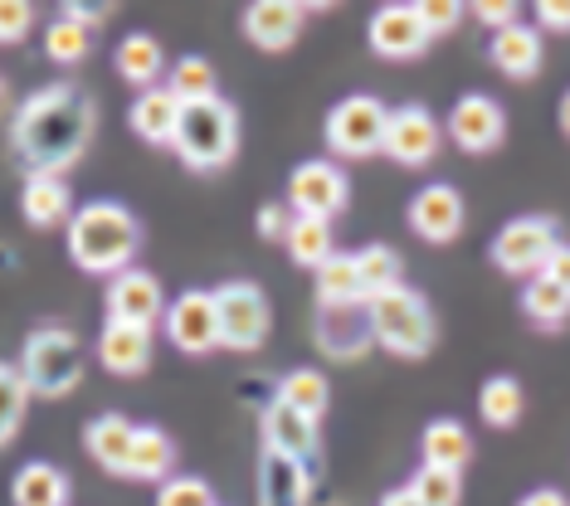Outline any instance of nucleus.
<instances>
[{
	"mask_svg": "<svg viewBox=\"0 0 570 506\" xmlns=\"http://www.w3.org/2000/svg\"><path fill=\"white\" fill-rule=\"evenodd\" d=\"M307 502V467L264 448V506H303Z\"/></svg>",
	"mask_w": 570,
	"mask_h": 506,
	"instance_id": "nucleus-33",
	"label": "nucleus"
},
{
	"mask_svg": "<svg viewBox=\"0 0 570 506\" xmlns=\"http://www.w3.org/2000/svg\"><path fill=\"white\" fill-rule=\"evenodd\" d=\"M537 278H551L556 288H566V292H570V244H561V249L547 258V268H541Z\"/></svg>",
	"mask_w": 570,
	"mask_h": 506,
	"instance_id": "nucleus-45",
	"label": "nucleus"
},
{
	"mask_svg": "<svg viewBox=\"0 0 570 506\" xmlns=\"http://www.w3.org/2000/svg\"><path fill=\"white\" fill-rule=\"evenodd\" d=\"M30 30H35L30 0H0V44H20Z\"/></svg>",
	"mask_w": 570,
	"mask_h": 506,
	"instance_id": "nucleus-41",
	"label": "nucleus"
},
{
	"mask_svg": "<svg viewBox=\"0 0 570 506\" xmlns=\"http://www.w3.org/2000/svg\"><path fill=\"white\" fill-rule=\"evenodd\" d=\"M215 311H219V346L225 350H258L274 327V307L258 282H219L215 288Z\"/></svg>",
	"mask_w": 570,
	"mask_h": 506,
	"instance_id": "nucleus-8",
	"label": "nucleus"
},
{
	"mask_svg": "<svg viewBox=\"0 0 570 506\" xmlns=\"http://www.w3.org/2000/svg\"><path fill=\"white\" fill-rule=\"evenodd\" d=\"M366 39H371L375 54H381V59H395V63L420 59L424 49L434 44L414 6H381V10L371 16V24H366Z\"/></svg>",
	"mask_w": 570,
	"mask_h": 506,
	"instance_id": "nucleus-14",
	"label": "nucleus"
},
{
	"mask_svg": "<svg viewBox=\"0 0 570 506\" xmlns=\"http://www.w3.org/2000/svg\"><path fill=\"white\" fill-rule=\"evenodd\" d=\"M473 16H478V24H488V30L498 34V30H508V24L522 20V10H517L512 0H478Z\"/></svg>",
	"mask_w": 570,
	"mask_h": 506,
	"instance_id": "nucleus-42",
	"label": "nucleus"
},
{
	"mask_svg": "<svg viewBox=\"0 0 570 506\" xmlns=\"http://www.w3.org/2000/svg\"><path fill=\"white\" fill-rule=\"evenodd\" d=\"M410 492L420 506H459L463 502V473H449V467H420L410 477Z\"/></svg>",
	"mask_w": 570,
	"mask_h": 506,
	"instance_id": "nucleus-37",
	"label": "nucleus"
},
{
	"mask_svg": "<svg viewBox=\"0 0 570 506\" xmlns=\"http://www.w3.org/2000/svg\"><path fill=\"white\" fill-rule=\"evenodd\" d=\"M352 200V180L336 161H303L288 176V210L307 219H336Z\"/></svg>",
	"mask_w": 570,
	"mask_h": 506,
	"instance_id": "nucleus-9",
	"label": "nucleus"
},
{
	"mask_svg": "<svg viewBox=\"0 0 570 506\" xmlns=\"http://www.w3.org/2000/svg\"><path fill=\"white\" fill-rule=\"evenodd\" d=\"M420 458L424 467H449V473H463L473 463V434L459 419H434L420 438Z\"/></svg>",
	"mask_w": 570,
	"mask_h": 506,
	"instance_id": "nucleus-22",
	"label": "nucleus"
},
{
	"mask_svg": "<svg viewBox=\"0 0 570 506\" xmlns=\"http://www.w3.org/2000/svg\"><path fill=\"white\" fill-rule=\"evenodd\" d=\"M16 506H69V477L55 463H24L10 483Z\"/></svg>",
	"mask_w": 570,
	"mask_h": 506,
	"instance_id": "nucleus-27",
	"label": "nucleus"
},
{
	"mask_svg": "<svg viewBox=\"0 0 570 506\" xmlns=\"http://www.w3.org/2000/svg\"><path fill=\"white\" fill-rule=\"evenodd\" d=\"M317 307L322 311H346V307H366L361 292V272H356V254H332L317 268Z\"/></svg>",
	"mask_w": 570,
	"mask_h": 506,
	"instance_id": "nucleus-23",
	"label": "nucleus"
},
{
	"mask_svg": "<svg viewBox=\"0 0 570 506\" xmlns=\"http://www.w3.org/2000/svg\"><path fill=\"white\" fill-rule=\"evenodd\" d=\"M176 463V444L166 438V428L157 424H137V438H132V458H127V473L132 483H166Z\"/></svg>",
	"mask_w": 570,
	"mask_h": 506,
	"instance_id": "nucleus-26",
	"label": "nucleus"
},
{
	"mask_svg": "<svg viewBox=\"0 0 570 506\" xmlns=\"http://www.w3.org/2000/svg\"><path fill=\"white\" fill-rule=\"evenodd\" d=\"M366 317H371L375 346H385L400 360H424L439 341V321H434L430 297L420 288H410V282H400L395 292L366 302Z\"/></svg>",
	"mask_w": 570,
	"mask_h": 506,
	"instance_id": "nucleus-3",
	"label": "nucleus"
},
{
	"mask_svg": "<svg viewBox=\"0 0 570 506\" xmlns=\"http://www.w3.org/2000/svg\"><path fill=\"white\" fill-rule=\"evenodd\" d=\"M88 49H94V30H88V24L69 20V16L49 20V30H45V54H49V63H63V69H73V63L88 59Z\"/></svg>",
	"mask_w": 570,
	"mask_h": 506,
	"instance_id": "nucleus-36",
	"label": "nucleus"
},
{
	"mask_svg": "<svg viewBox=\"0 0 570 506\" xmlns=\"http://www.w3.org/2000/svg\"><path fill=\"white\" fill-rule=\"evenodd\" d=\"M385 127H391V108L375 93H352L327 112L322 137H327L332 156H342V161H366V156L385 151Z\"/></svg>",
	"mask_w": 570,
	"mask_h": 506,
	"instance_id": "nucleus-6",
	"label": "nucleus"
},
{
	"mask_svg": "<svg viewBox=\"0 0 570 506\" xmlns=\"http://www.w3.org/2000/svg\"><path fill=\"white\" fill-rule=\"evenodd\" d=\"M522 409H527V395H522V385H517V375H492V380H483V389H478V414H483L488 428H517Z\"/></svg>",
	"mask_w": 570,
	"mask_h": 506,
	"instance_id": "nucleus-31",
	"label": "nucleus"
},
{
	"mask_svg": "<svg viewBox=\"0 0 570 506\" xmlns=\"http://www.w3.org/2000/svg\"><path fill=\"white\" fill-rule=\"evenodd\" d=\"M264 448L278 453V458H293V463H313L322 438H317V419H307V414H297L293 405H283L274 395V405L264 409Z\"/></svg>",
	"mask_w": 570,
	"mask_h": 506,
	"instance_id": "nucleus-16",
	"label": "nucleus"
},
{
	"mask_svg": "<svg viewBox=\"0 0 570 506\" xmlns=\"http://www.w3.org/2000/svg\"><path fill=\"white\" fill-rule=\"evenodd\" d=\"M449 141L469 156H488L508 141V112L488 93H463L449 108Z\"/></svg>",
	"mask_w": 570,
	"mask_h": 506,
	"instance_id": "nucleus-11",
	"label": "nucleus"
},
{
	"mask_svg": "<svg viewBox=\"0 0 570 506\" xmlns=\"http://www.w3.org/2000/svg\"><path fill=\"white\" fill-rule=\"evenodd\" d=\"M317 341L327 346L336 360H356L361 350H366V341H375V336H371V317H366V307L322 311V321H317Z\"/></svg>",
	"mask_w": 570,
	"mask_h": 506,
	"instance_id": "nucleus-25",
	"label": "nucleus"
},
{
	"mask_svg": "<svg viewBox=\"0 0 570 506\" xmlns=\"http://www.w3.org/2000/svg\"><path fill=\"white\" fill-rule=\"evenodd\" d=\"M176 156L190 171H225L239 151V112L229 98H210V102H190L180 108V127H176Z\"/></svg>",
	"mask_w": 570,
	"mask_h": 506,
	"instance_id": "nucleus-4",
	"label": "nucleus"
},
{
	"mask_svg": "<svg viewBox=\"0 0 570 506\" xmlns=\"http://www.w3.org/2000/svg\"><path fill=\"white\" fill-rule=\"evenodd\" d=\"M166 88L176 93L180 108H190V102H210V98H219V88H215V63L200 59V54L176 59V63H171V78H166Z\"/></svg>",
	"mask_w": 570,
	"mask_h": 506,
	"instance_id": "nucleus-35",
	"label": "nucleus"
},
{
	"mask_svg": "<svg viewBox=\"0 0 570 506\" xmlns=\"http://www.w3.org/2000/svg\"><path fill=\"white\" fill-rule=\"evenodd\" d=\"M356 272H361L366 302H375V297L395 292L400 282H405V258H400L391 244H366V249H356Z\"/></svg>",
	"mask_w": 570,
	"mask_h": 506,
	"instance_id": "nucleus-28",
	"label": "nucleus"
},
{
	"mask_svg": "<svg viewBox=\"0 0 570 506\" xmlns=\"http://www.w3.org/2000/svg\"><path fill=\"white\" fill-rule=\"evenodd\" d=\"M98 360L112 375H141L151 366V327H132V321H102Z\"/></svg>",
	"mask_w": 570,
	"mask_h": 506,
	"instance_id": "nucleus-19",
	"label": "nucleus"
},
{
	"mask_svg": "<svg viewBox=\"0 0 570 506\" xmlns=\"http://www.w3.org/2000/svg\"><path fill=\"white\" fill-rule=\"evenodd\" d=\"M20 210L35 229H49V225L73 219V195L63 186V176H30L24 180V195H20Z\"/></svg>",
	"mask_w": 570,
	"mask_h": 506,
	"instance_id": "nucleus-24",
	"label": "nucleus"
},
{
	"mask_svg": "<svg viewBox=\"0 0 570 506\" xmlns=\"http://www.w3.org/2000/svg\"><path fill=\"white\" fill-rule=\"evenodd\" d=\"M176 127H180V102H176L171 88H147V93H137V102H132V132L141 141H151V147H171Z\"/></svg>",
	"mask_w": 570,
	"mask_h": 506,
	"instance_id": "nucleus-21",
	"label": "nucleus"
},
{
	"mask_svg": "<svg viewBox=\"0 0 570 506\" xmlns=\"http://www.w3.org/2000/svg\"><path fill=\"white\" fill-rule=\"evenodd\" d=\"M141 249V225L127 205L94 200L83 210H73L69 219V258L83 272H127L132 254Z\"/></svg>",
	"mask_w": 570,
	"mask_h": 506,
	"instance_id": "nucleus-2",
	"label": "nucleus"
},
{
	"mask_svg": "<svg viewBox=\"0 0 570 506\" xmlns=\"http://www.w3.org/2000/svg\"><path fill=\"white\" fill-rule=\"evenodd\" d=\"M439 147H444V127H439V117L424 108V102H400V108H391L385 156H391L395 166L420 171V166H430L439 156Z\"/></svg>",
	"mask_w": 570,
	"mask_h": 506,
	"instance_id": "nucleus-10",
	"label": "nucleus"
},
{
	"mask_svg": "<svg viewBox=\"0 0 570 506\" xmlns=\"http://www.w3.org/2000/svg\"><path fill=\"white\" fill-rule=\"evenodd\" d=\"M420 20H424V30H430V39H439V34H453L463 24V6L459 0H420Z\"/></svg>",
	"mask_w": 570,
	"mask_h": 506,
	"instance_id": "nucleus-40",
	"label": "nucleus"
},
{
	"mask_svg": "<svg viewBox=\"0 0 570 506\" xmlns=\"http://www.w3.org/2000/svg\"><path fill=\"white\" fill-rule=\"evenodd\" d=\"M10 141L30 176H63L94 141V102L73 83H49L16 108Z\"/></svg>",
	"mask_w": 570,
	"mask_h": 506,
	"instance_id": "nucleus-1",
	"label": "nucleus"
},
{
	"mask_svg": "<svg viewBox=\"0 0 570 506\" xmlns=\"http://www.w3.org/2000/svg\"><path fill=\"white\" fill-rule=\"evenodd\" d=\"M132 438H137V424H127V414H98V419L83 428L88 458L118 477L127 473V458H132Z\"/></svg>",
	"mask_w": 570,
	"mask_h": 506,
	"instance_id": "nucleus-20",
	"label": "nucleus"
},
{
	"mask_svg": "<svg viewBox=\"0 0 570 506\" xmlns=\"http://www.w3.org/2000/svg\"><path fill=\"white\" fill-rule=\"evenodd\" d=\"M278 399L283 405H293L297 414H307V419H322V414H327V399H332L327 375L313 370V366H297V370H288L278 380Z\"/></svg>",
	"mask_w": 570,
	"mask_h": 506,
	"instance_id": "nucleus-34",
	"label": "nucleus"
},
{
	"mask_svg": "<svg viewBox=\"0 0 570 506\" xmlns=\"http://www.w3.org/2000/svg\"><path fill=\"white\" fill-rule=\"evenodd\" d=\"M561 244L566 239H561L556 215H517L492 239V264L508 272V278H537Z\"/></svg>",
	"mask_w": 570,
	"mask_h": 506,
	"instance_id": "nucleus-7",
	"label": "nucleus"
},
{
	"mask_svg": "<svg viewBox=\"0 0 570 506\" xmlns=\"http://www.w3.org/2000/svg\"><path fill=\"white\" fill-rule=\"evenodd\" d=\"M522 311L537 331H561L570 321V292L556 288L551 278H527L522 288Z\"/></svg>",
	"mask_w": 570,
	"mask_h": 506,
	"instance_id": "nucleus-32",
	"label": "nucleus"
},
{
	"mask_svg": "<svg viewBox=\"0 0 570 506\" xmlns=\"http://www.w3.org/2000/svg\"><path fill=\"white\" fill-rule=\"evenodd\" d=\"M20 375L30 385V395L63 399L73 395L83 380V341L69 327H40L24 336L20 350Z\"/></svg>",
	"mask_w": 570,
	"mask_h": 506,
	"instance_id": "nucleus-5",
	"label": "nucleus"
},
{
	"mask_svg": "<svg viewBox=\"0 0 570 506\" xmlns=\"http://www.w3.org/2000/svg\"><path fill=\"white\" fill-rule=\"evenodd\" d=\"M410 229L420 234L424 244H453L463 234V219H469V210H463V195L449 186V180H434V186H424L420 195L410 200Z\"/></svg>",
	"mask_w": 570,
	"mask_h": 506,
	"instance_id": "nucleus-13",
	"label": "nucleus"
},
{
	"mask_svg": "<svg viewBox=\"0 0 570 506\" xmlns=\"http://www.w3.org/2000/svg\"><path fill=\"white\" fill-rule=\"evenodd\" d=\"M157 506H215V492L200 477H166L157 492Z\"/></svg>",
	"mask_w": 570,
	"mask_h": 506,
	"instance_id": "nucleus-39",
	"label": "nucleus"
},
{
	"mask_svg": "<svg viewBox=\"0 0 570 506\" xmlns=\"http://www.w3.org/2000/svg\"><path fill=\"white\" fill-rule=\"evenodd\" d=\"M488 59H492V69H498V73L517 78V83H527V78H537L541 63H547V44H541V30H537V24H527V20L508 24V30L492 34Z\"/></svg>",
	"mask_w": 570,
	"mask_h": 506,
	"instance_id": "nucleus-18",
	"label": "nucleus"
},
{
	"mask_svg": "<svg viewBox=\"0 0 570 506\" xmlns=\"http://www.w3.org/2000/svg\"><path fill=\"white\" fill-rule=\"evenodd\" d=\"M112 63H118V73L127 78V83L147 93V88H157V78L166 69V54L151 34H127L118 44V54H112Z\"/></svg>",
	"mask_w": 570,
	"mask_h": 506,
	"instance_id": "nucleus-29",
	"label": "nucleus"
},
{
	"mask_svg": "<svg viewBox=\"0 0 570 506\" xmlns=\"http://www.w3.org/2000/svg\"><path fill=\"white\" fill-rule=\"evenodd\" d=\"M381 506H420V502H414L410 487H395V492H385V497H381Z\"/></svg>",
	"mask_w": 570,
	"mask_h": 506,
	"instance_id": "nucleus-47",
	"label": "nucleus"
},
{
	"mask_svg": "<svg viewBox=\"0 0 570 506\" xmlns=\"http://www.w3.org/2000/svg\"><path fill=\"white\" fill-rule=\"evenodd\" d=\"M556 117H561V132L570 137V93L561 98V108H556Z\"/></svg>",
	"mask_w": 570,
	"mask_h": 506,
	"instance_id": "nucleus-48",
	"label": "nucleus"
},
{
	"mask_svg": "<svg viewBox=\"0 0 570 506\" xmlns=\"http://www.w3.org/2000/svg\"><path fill=\"white\" fill-rule=\"evenodd\" d=\"M0 112H6V78H0Z\"/></svg>",
	"mask_w": 570,
	"mask_h": 506,
	"instance_id": "nucleus-49",
	"label": "nucleus"
},
{
	"mask_svg": "<svg viewBox=\"0 0 570 506\" xmlns=\"http://www.w3.org/2000/svg\"><path fill=\"white\" fill-rule=\"evenodd\" d=\"M102 307H108V321H132V327H157L161 321V282L151 278L147 268H127L118 278L108 282V297H102Z\"/></svg>",
	"mask_w": 570,
	"mask_h": 506,
	"instance_id": "nucleus-15",
	"label": "nucleus"
},
{
	"mask_svg": "<svg viewBox=\"0 0 570 506\" xmlns=\"http://www.w3.org/2000/svg\"><path fill=\"white\" fill-rule=\"evenodd\" d=\"M303 16L307 10L297 6V0H254L239 24H244V34H249V44H258L264 54H283V49H293V39L303 34Z\"/></svg>",
	"mask_w": 570,
	"mask_h": 506,
	"instance_id": "nucleus-17",
	"label": "nucleus"
},
{
	"mask_svg": "<svg viewBox=\"0 0 570 506\" xmlns=\"http://www.w3.org/2000/svg\"><path fill=\"white\" fill-rule=\"evenodd\" d=\"M24 405H30V385H24V375L16 366L0 360V448L16 438V428L24 419Z\"/></svg>",
	"mask_w": 570,
	"mask_h": 506,
	"instance_id": "nucleus-38",
	"label": "nucleus"
},
{
	"mask_svg": "<svg viewBox=\"0 0 570 506\" xmlns=\"http://www.w3.org/2000/svg\"><path fill=\"white\" fill-rule=\"evenodd\" d=\"M166 341H171L180 356H210L219 346V311H215V292L190 288L180 292L171 307H166Z\"/></svg>",
	"mask_w": 570,
	"mask_h": 506,
	"instance_id": "nucleus-12",
	"label": "nucleus"
},
{
	"mask_svg": "<svg viewBox=\"0 0 570 506\" xmlns=\"http://www.w3.org/2000/svg\"><path fill=\"white\" fill-rule=\"evenodd\" d=\"M537 30H570V0H537Z\"/></svg>",
	"mask_w": 570,
	"mask_h": 506,
	"instance_id": "nucleus-44",
	"label": "nucleus"
},
{
	"mask_svg": "<svg viewBox=\"0 0 570 506\" xmlns=\"http://www.w3.org/2000/svg\"><path fill=\"white\" fill-rule=\"evenodd\" d=\"M288 258L297 268H322L327 258L336 254V244H332V219H307V215H293V225H288Z\"/></svg>",
	"mask_w": 570,
	"mask_h": 506,
	"instance_id": "nucleus-30",
	"label": "nucleus"
},
{
	"mask_svg": "<svg viewBox=\"0 0 570 506\" xmlns=\"http://www.w3.org/2000/svg\"><path fill=\"white\" fill-rule=\"evenodd\" d=\"M517 506H570V497H566L561 487H537V492H527Z\"/></svg>",
	"mask_w": 570,
	"mask_h": 506,
	"instance_id": "nucleus-46",
	"label": "nucleus"
},
{
	"mask_svg": "<svg viewBox=\"0 0 570 506\" xmlns=\"http://www.w3.org/2000/svg\"><path fill=\"white\" fill-rule=\"evenodd\" d=\"M288 225H293V210L288 205H264V210H258V234H264V239H288Z\"/></svg>",
	"mask_w": 570,
	"mask_h": 506,
	"instance_id": "nucleus-43",
	"label": "nucleus"
}]
</instances>
